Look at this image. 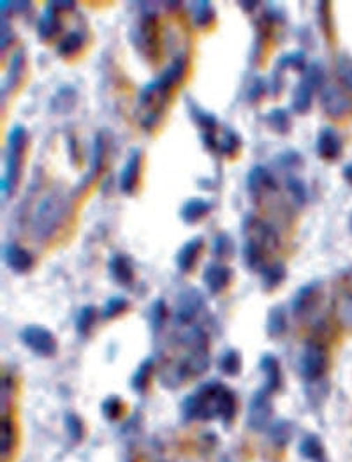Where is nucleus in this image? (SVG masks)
Returning <instances> with one entry per match:
<instances>
[{"label":"nucleus","mask_w":352,"mask_h":462,"mask_svg":"<svg viewBox=\"0 0 352 462\" xmlns=\"http://www.w3.org/2000/svg\"><path fill=\"white\" fill-rule=\"evenodd\" d=\"M236 401L233 392L222 383L210 381L183 401V417L187 420H211L220 418L229 424L234 417Z\"/></svg>","instance_id":"f257e3e1"},{"label":"nucleus","mask_w":352,"mask_h":462,"mask_svg":"<svg viewBox=\"0 0 352 462\" xmlns=\"http://www.w3.org/2000/svg\"><path fill=\"white\" fill-rule=\"evenodd\" d=\"M187 62L183 57H176L173 60L169 68L155 80V82L148 83L145 89L141 90L139 103L141 106H146V115L143 117L141 124L145 129H152L160 119V113H162L164 106H166L167 97H169L171 90L174 85H178L182 82L183 75H185Z\"/></svg>","instance_id":"f03ea898"},{"label":"nucleus","mask_w":352,"mask_h":462,"mask_svg":"<svg viewBox=\"0 0 352 462\" xmlns=\"http://www.w3.org/2000/svg\"><path fill=\"white\" fill-rule=\"evenodd\" d=\"M70 210V200L60 191H53L45 196L32 217V235L45 242L56 235V231L66 223Z\"/></svg>","instance_id":"7ed1b4c3"},{"label":"nucleus","mask_w":352,"mask_h":462,"mask_svg":"<svg viewBox=\"0 0 352 462\" xmlns=\"http://www.w3.org/2000/svg\"><path fill=\"white\" fill-rule=\"evenodd\" d=\"M26 145V131L23 126H15L9 131L6 149V175L2 179V193L11 194L20 179L23 150Z\"/></svg>","instance_id":"20e7f679"},{"label":"nucleus","mask_w":352,"mask_h":462,"mask_svg":"<svg viewBox=\"0 0 352 462\" xmlns=\"http://www.w3.org/2000/svg\"><path fill=\"white\" fill-rule=\"evenodd\" d=\"M132 43L143 55L157 60L159 57V29H157V20L153 13H146L143 16L141 23L134 30Z\"/></svg>","instance_id":"39448f33"},{"label":"nucleus","mask_w":352,"mask_h":462,"mask_svg":"<svg viewBox=\"0 0 352 462\" xmlns=\"http://www.w3.org/2000/svg\"><path fill=\"white\" fill-rule=\"evenodd\" d=\"M298 367H300L301 378L307 381L321 380L328 369V355L324 348L317 343H308L301 351Z\"/></svg>","instance_id":"423d86ee"},{"label":"nucleus","mask_w":352,"mask_h":462,"mask_svg":"<svg viewBox=\"0 0 352 462\" xmlns=\"http://www.w3.org/2000/svg\"><path fill=\"white\" fill-rule=\"evenodd\" d=\"M324 82V71L321 66L314 64L305 71V78L301 80L300 85L294 90V99H293V108L294 112L305 113L310 110L312 106V96L317 89L323 87Z\"/></svg>","instance_id":"0eeeda50"},{"label":"nucleus","mask_w":352,"mask_h":462,"mask_svg":"<svg viewBox=\"0 0 352 462\" xmlns=\"http://www.w3.org/2000/svg\"><path fill=\"white\" fill-rule=\"evenodd\" d=\"M22 341L33 353L41 355V357H53L56 353V341L53 334L38 325L26 327L22 332Z\"/></svg>","instance_id":"6e6552de"},{"label":"nucleus","mask_w":352,"mask_h":462,"mask_svg":"<svg viewBox=\"0 0 352 462\" xmlns=\"http://www.w3.org/2000/svg\"><path fill=\"white\" fill-rule=\"evenodd\" d=\"M204 306L203 295L196 290V288H189V290L182 291L178 297V302H176V313L174 318L180 325H185L189 321H192L197 316L201 309Z\"/></svg>","instance_id":"1a4fd4ad"},{"label":"nucleus","mask_w":352,"mask_h":462,"mask_svg":"<svg viewBox=\"0 0 352 462\" xmlns=\"http://www.w3.org/2000/svg\"><path fill=\"white\" fill-rule=\"evenodd\" d=\"M321 105H323L324 112L331 117H344L345 113H349L352 110V101L342 92L338 87L328 85L324 87L323 92H321Z\"/></svg>","instance_id":"9d476101"},{"label":"nucleus","mask_w":352,"mask_h":462,"mask_svg":"<svg viewBox=\"0 0 352 462\" xmlns=\"http://www.w3.org/2000/svg\"><path fill=\"white\" fill-rule=\"evenodd\" d=\"M245 230L249 233L250 242L257 244L261 249L271 251L278 244V237L273 228L256 217H249V221L245 223Z\"/></svg>","instance_id":"9b49d317"},{"label":"nucleus","mask_w":352,"mask_h":462,"mask_svg":"<svg viewBox=\"0 0 352 462\" xmlns=\"http://www.w3.org/2000/svg\"><path fill=\"white\" fill-rule=\"evenodd\" d=\"M271 418V401L268 390L257 392L249 404V425L261 431L268 425Z\"/></svg>","instance_id":"f8f14e48"},{"label":"nucleus","mask_w":352,"mask_h":462,"mask_svg":"<svg viewBox=\"0 0 352 462\" xmlns=\"http://www.w3.org/2000/svg\"><path fill=\"white\" fill-rule=\"evenodd\" d=\"M4 261L8 263L9 269L18 274L29 272L33 267L32 254L23 249V247L16 246V244H8L4 247Z\"/></svg>","instance_id":"ddd939ff"},{"label":"nucleus","mask_w":352,"mask_h":462,"mask_svg":"<svg viewBox=\"0 0 352 462\" xmlns=\"http://www.w3.org/2000/svg\"><path fill=\"white\" fill-rule=\"evenodd\" d=\"M139 172H141V150H132L127 159L125 166H123L122 173H120V189L123 193H132L134 187H136L137 179H139Z\"/></svg>","instance_id":"4468645a"},{"label":"nucleus","mask_w":352,"mask_h":462,"mask_svg":"<svg viewBox=\"0 0 352 462\" xmlns=\"http://www.w3.org/2000/svg\"><path fill=\"white\" fill-rule=\"evenodd\" d=\"M342 152L340 136L335 133V129L326 127L317 136V154L326 161H335Z\"/></svg>","instance_id":"2eb2a0df"},{"label":"nucleus","mask_w":352,"mask_h":462,"mask_svg":"<svg viewBox=\"0 0 352 462\" xmlns=\"http://www.w3.org/2000/svg\"><path fill=\"white\" fill-rule=\"evenodd\" d=\"M204 283L211 293H220L231 283V270L220 263H211L204 270Z\"/></svg>","instance_id":"dca6fc26"},{"label":"nucleus","mask_w":352,"mask_h":462,"mask_svg":"<svg viewBox=\"0 0 352 462\" xmlns=\"http://www.w3.org/2000/svg\"><path fill=\"white\" fill-rule=\"evenodd\" d=\"M317 290H319V284L310 283L298 291L293 300V306H291V311H293L294 316H305V314L312 309V306L315 304V299H317Z\"/></svg>","instance_id":"f3484780"},{"label":"nucleus","mask_w":352,"mask_h":462,"mask_svg":"<svg viewBox=\"0 0 352 462\" xmlns=\"http://www.w3.org/2000/svg\"><path fill=\"white\" fill-rule=\"evenodd\" d=\"M247 187L252 194H261L264 191H273L277 189V182L271 177V173L268 172L263 166H256L252 172L249 173V179H247Z\"/></svg>","instance_id":"a211bd4d"},{"label":"nucleus","mask_w":352,"mask_h":462,"mask_svg":"<svg viewBox=\"0 0 352 462\" xmlns=\"http://www.w3.org/2000/svg\"><path fill=\"white\" fill-rule=\"evenodd\" d=\"M201 249H203V240H201V237H194V239H190L189 242L180 249L178 256H176V263H178V269L182 270V272L192 270Z\"/></svg>","instance_id":"6ab92c4d"},{"label":"nucleus","mask_w":352,"mask_h":462,"mask_svg":"<svg viewBox=\"0 0 352 462\" xmlns=\"http://www.w3.org/2000/svg\"><path fill=\"white\" fill-rule=\"evenodd\" d=\"M59 13H60L59 9L52 8V6L48 4V9H46L45 15H43L41 20H39L38 34H39V38L45 39V41H49V39H53L60 32Z\"/></svg>","instance_id":"aec40b11"},{"label":"nucleus","mask_w":352,"mask_h":462,"mask_svg":"<svg viewBox=\"0 0 352 462\" xmlns=\"http://www.w3.org/2000/svg\"><path fill=\"white\" fill-rule=\"evenodd\" d=\"M104 152H106V143H104L102 136L99 135V136H95V142H93V147H92V163H90V172L86 173L85 179L82 180V187H79V191L85 189V187L89 186L93 179H95L97 173L100 172V168H102V163H104Z\"/></svg>","instance_id":"412c9836"},{"label":"nucleus","mask_w":352,"mask_h":462,"mask_svg":"<svg viewBox=\"0 0 352 462\" xmlns=\"http://www.w3.org/2000/svg\"><path fill=\"white\" fill-rule=\"evenodd\" d=\"M109 270H112L113 277L118 281L120 284H130V281L134 279V270L132 263L127 256L123 254H115L109 261Z\"/></svg>","instance_id":"4be33fe9"},{"label":"nucleus","mask_w":352,"mask_h":462,"mask_svg":"<svg viewBox=\"0 0 352 462\" xmlns=\"http://www.w3.org/2000/svg\"><path fill=\"white\" fill-rule=\"evenodd\" d=\"M23 66H25V57H23L22 52H18L15 57H13L8 76H6L4 83H2V97H6V94H9L16 85H18L20 80H22Z\"/></svg>","instance_id":"5701e85b"},{"label":"nucleus","mask_w":352,"mask_h":462,"mask_svg":"<svg viewBox=\"0 0 352 462\" xmlns=\"http://www.w3.org/2000/svg\"><path fill=\"white\" fill-rule=\"evenodd\" d=\"M261 369L266 374V388L264 390L275 392L280 387V367H278V360L271 355H264L261 358Z\"/></svg>","instance_id":"b1692460"},{"label":"nucleus","mask_w":352,"mask_h":462,"mask_svg":"<svg viewBox=\"0 0 352 462\" xmlns=\"http://www.w3.org/2000/svg\"><path fill=\"white\" fill-rule=\"evenodd\" d=\"M208 212H210V203L204 202V200H199V198H192V200H189V202L182 207L180 216H182V219L185 221V223L192 224L196 223V221H199L201 217L206 216Z\"/></svg>","instance_id":"393cba45"},{"label":"nucleus","mask_w":352,"mask_h":462,"mask_svg":"<svg viewBox=\"0 0 352 462\" xmlns=\"http://www.w3.org/2000/svg\"><path fill=\"white\" fill-rule=\"evenodd\" d=\"M264 253H266V251L261 249L257 244L247 240V242H245V246H243L245 265L249 267L250 270H259V272H261V270L266 267V265H264Z\"/></svg>","instance_id":"a878e982"},{"label":"nucleus","mask_w":352,"mask_h":462,"mask_svg":"<svg viewBox=\"0 0 352 462\" xmlns=\"http://www.w3.org/2000/svg\"><path fill=\"white\" fill-rule=\"evenodd\" d=\"M192 20L197 27L204 29L215 20V9L208 0H201V2H192Z\"/></svg>","instance_id":"bb28decb"},{"label":"nucleus","mask_w":352,"mask_h":462,"mask_svg":"<svg viewBox=\"0 0 352 462\" xmlns=\"http://www.w3.org/2000/svg\"><path fill=\"white\" fill-rule=\"evenodd\" d=\"M83 45H85V39H83V36L79 34V32H69V34L63 36L62 41L56 45V52L62 57L76 55V53L83 48Z\"/></svg>","instance_id":"cd10ccee"},{"label":"nucleus","mask_w":352,"mask_h":462,"mask_svg":"<svg viewBox=\"0 0 352 462\" xmlns=\"http://www.w3.org/2000/svg\"><path fill=\"white\" fill-rule=\"evenodd\" d=\"M300 450L308 461L314 462H326V454H324V447L315 436H307L300 445Z\"/></svg>","instance_id":"c85d7f7f"},{"label":"nucleus","mask_w":352,"mask_h":462,"mask_svg":"<svg viewBox=\"0 0 352 462\" xmlns=\"http://www.w3.org/2000/svg\"><path fill=\"white\" fill-rule=\"evenodd\" d=\"M266 328H268V334H270L271 337H278L286 332V328H287L286 311L282 309V307H273L270 313V316H268Z\"/></svg>","instance_id":"c756f323"},{"label":"nucleus","mask_w":352,"mask_h":462,"mask_svg":"<svg viewBox=\"0 0 352 462\" xmlns=\"http://www.w3.org/2000/svg\"><path fill=\"white\" fill-rule=\"evenodd\" d=\"M261 272H263V284L266 290L277 288L284 281V277H286V269H284L282 263H273V265L264 267Z\"/></svg>","instance_id":"7c9ffc66"},{"label":"nucleus","mask_w":352,"mask_h":462,"mask_svg":"<svg viewBox=\"0 0 352 462\" xmlns=\"http://www.w3.org/2000/svg\"><path fill=\"white\" fill-rule=\"evenodd\" d=\"M268 124L271 126V129H275L280 135H286L287 131L291 129V119L287 115L286 110H271L266 117Z\"/></svg>","instance_id":"2f4dec72"},{"label":"nucleus","mask_w":352,"mask_h":462,"mask_svg":"<svg viewBox=\"0 0 352 462\" xmlns=\"http://www.w3.org/2000/svg\"><path fill=\"white\" fill-rule=\"evenodd\" d=\"M152 367H153V360L152 358H148V360H145L143 364L139 366V369L134 373L132 376V388L137 392H145L146 385H148V380H150V373H152Z\"/></svg>","instance_id":"473e14b6"},{"label":"nucleus","mask_w":352,"mask_h":462,"mask_svg":"<svg viewBox=\"0 0 352 462\" xmlns=\"http://www.w3.org/2000/svg\"><path fill=\"white\" fill-rule=\"evenodd\" d=\"M220 369L227 374V376H236L241 371V357L236 350H229L224 353L220 358Z\"/></svg>","instance_id":"72a5a7b5"},{"label":"nucleus","mask_w":352,"mask_h":462,"mask_svg":"<svg viewBox=\"0 0 352 462\" xmlns=\"http://www.w3.org/2000/svg\"><path fill=\"white\" fill-rule=\"evenodd\" d=\"M337 314L338 320L342 321V325L352 328V295L345 293L340 295L337 300Z\"/></svg>","instance_id":"f704fd0d"},{"label":"nucleus","mask_w":352,"mask_h":462,"mask_svg":"<svg viewBox=\"0 0 352 462\" xmlns=\"http://www.w3.org/2000/svg\"><path fill=\"white\" fill-rule=\"evenodd\" d=\"M337 75L345 89L352 92V57L340 55L337 60Z\"/></svg>","instance_id":"c9c22d12"},{"label":"nucleus","mask_w":352,"mask_h":462,"mask_svg":"<svg viewBox=\"0 0 352 462\" xmlns=\"http://www.w3.org/2000/svg\"><path fill=\"white\" fill-rule=\"evenodd\" d=\"M240 136H238L233 129H224V135L222 138L219 140V147H217V149L222 154H226V156H233V154L240 149Z\"/></svg>","instance_id":"e433bc0d"},{"label":"nucleus","mask_w":352,"mask_h":462,"mask_svg":"<svg viewBox=\"0 0 352 462\" xmlns=\"http://www.w3.org/2000/svg\"><path fill=\"white\" fill-rule=\"evenodd\" d=\"M271 441L278 447H284V445L289 443L291 440V425L287 422H275V425L270 431Z\"/></svg>","instance_id":"4c0bfd02"},{"label":"nucleus","mask_w":352,"mask_h":462,"mask_svg":"<svg viewBox=\"0 0 352 462\" xmlns=\"http://www.w3.org/2000/svg\"><path fill=\"white\" fill-rule=\"evenodd\" d=\"M13 443H15V431H13L11 420L4 418L2 420V431H0V452H2V457L11 452Z\"/></svg>","instance_id":"58836bf2"},{"label":"nucleus","mask_w":352,"mask_h":462,"mask_svg":"<svg viewBox=\"0 0 352 462\" xmlns=\"http://www.w3.org/2000/svg\"><path fill=\"white\" fill-rule=\"evenodd\" d=\"M93 320H95V309L92 306H86L79 311L78 318H76V330H78L82 336H86L89 330L92 328Z\"/></svg>","instance_id":"ea45409f"},{"label":"nucleus","mask_w":352,"mask_h":462,"mask_svg":"<svg viewBox=\"0 0 352 462\" xmlns=\"http://www.w3.org/2000/svg\"><path fill=\"white\" fill-rule=\"evenodd\" d=\"M284 68H294L298 71H303L305 69V53L301 52H294V53H287V55L282 57L278 60V69L284 71Z\"/></svg>","instance_id":"a19ab883"},{"label":"nucleus","mask_w":352,"mask_h":462,"mask_svg":"<svg viewBox=\"0 0 352 462\" xmlns=\"http://www.w3.org/2000/svg\"><path fill=\"white\" fill-rule=\"evenodd\" d=\"M233 242H231V239L226 233H220L213 240V254L217 258H229L231 253H233Z\"/></svg>","instance_id":"79ce46f5"},{"label":"nucleus","mask_w":352,"mask_h":462,"mask_svg":"<svg viewBox=\"0 0 352 462\" xmlns=\"http://www.w3.org/2000/svg\"><path fill=\"white\" fill-rule=\"evenodd\" d=\"M192 117H194V120H196V122L203 127L204 133H215L217 126H219L215 117L210 115V113H206V112H201V110L194 108V106H192Z\"/></svg>","instance_id":"37998d69"},{"label":"nucleus","mask_w":352,"mask_h":462,"mask_svg":"<svg viewBox=\"0 0 352 462\" xmlns=\"http://www.w3.org/2000/svg\"><path fill=\"white\" fill-rule=\"evenodd\" d=\"M67 97H69V99L70 97H76V92L70 89V87H63V89H60L59 92L55 94V97H53V101H52L53 110H56V112H60V113L69 112L70 108L66 105Z\"/></svg>","instance_id":"c03bdc74"},{"label":"nucleus","mask_w":352,"mask_h":462,"mask_svg":"<svg viewBox=\"0 0 352 462\" xmlns=\"http://www.w3.org/2000/svg\"><path fill=\"white\" fill-rule=\"evenodd\" d=\"M122 413V401L118 397H109V399L104 401L102 404V415L108 420H116Z\"/></svg>","instance_id":"a18cd8bd"},{"label":"nucleus","mask_w":352,"mask_h":462,"mask_svg":"<svg viewBox=\"0 0 352 462\" xmlns=\"http://www.w3.org/2000/svg\"><path fill=\"white\" fill-rule=\"evenodd\" d=\"M125 307H127V300L123 299V297H115V299H109L108 302H106V306H104L102 316L113 318V316H116V314L122 313Z\"/></svg>","instance_id":"49530a36"},{"label":"nucleus","mask_w":352,"mask_h":462,"mask_svg":"<svg viewBox=\"0 0 352 462\" xmlns=\"http://www.w3.org/2000/svg\"><path fill=\"white\" fill-rule=\"evenodd\" d=\"M164 320H166V304L164 300H157L150 309V323L157 330L164 323Z\"/></svg>","instance_id":"de8ad7c7"},{"label":"nucleus","mask_w":352,"mask_h":462,"mask_svg":"<svg viewBox=\"0 0 352 462\" xmlns=\"http://www.w3.org/2000/svg\"><path fill=\"white\" fill-rule=\"evenodd\" d=\"M66 427L67 431H69V436L72 438V440H82L83 436V425H82V420H79L76 415H67L66 417Z\"/></svg>","instance_id":"09e8293b"},{"label":"nucleus","mask_w":352,"mask_h":462,"mask_svg":"<svg viewBox=\"0 0 352 462\" xmlns=\"http://www.w3.org/2000/svg\"><path fill=\"white\" fill-rule=\"evenodd\" d=\"M287 189L291 191V194L294 196V200H296L298 203H305V200H307V189H305L303 182L298 179H289L287 180Z\"/></svg>","instance_id":"8fccbe9b"},{"label":"nucleus","mask_w":352,"mask_h":462,"mask_svg":"<svg viewBox=\"0 0 352 462\" xmlns=\"http://www.w3.org/2000/svg\"><path fill=\"white\" fill-rule=\"evenodd\" d=\"M264 87H266V83H264L261 78H257L256 82H254L252 89H250V94H249V96H250V101H256V99H259V97L263 96Z\"/></svg>","instance_id":"3c124183"},{"label":"nucleus","mask_w":352,"mask_h":462,"mask_svg":"<svg viewBox=\"0 0 352 462\" xmlns=\"http://www.w3.org/2000/svg\"><path fill=\"white\" fill-rule=\"evenodd\" d=\"M11 43V29H9V23H6V16H2V52L9 46Z\"/></svg>","instance_id":"603ef678"},{"label":"nucleus","mask_w":352,"mask_h":462,"mask_svg":"<svg viewBox=\"0 0 352 462\" xmlns=\"http://www.w3.org/2000/svg\"><path fill=\"white\" fill-rule=\"evenodd\" d=\"M49 6L55 9H72L75 2H49Z\"/></svg>","instance_id":"864d4df0"},{"label":"nucleus","mask_w":352,"mask_h":462,"mask_svg":"<svg viewBox=\"0 0 352 462\" xmlns=\"http://www.w3.org/2000/svg\"><path fill=\"white\" fill-rule=\"evenodd\" d=\"M344 177L352 184V163L347 164V166L344 168Z\"/></svg>","instance_id":"5fc2aeb1"},{"label":"nucleus","mask_w":352,"mask_h":462,"mask_svg":"<svg viewBox=\"0 0 352 462\" xmlns=\"http://www.w3.org/2000/svg\"><path fill=\"white\" fill-rule=\"evenodd\" d=\"M240 6L243 9H254L257 8V2H240Z\"/></svg>","instance_id":"6e6d98bb"},{"label":"nucleus","mask_w":352,"mask_h":462,"mask_svg":"<svg viewBox=\"0 0 352 462\" xmlns=\"http://www.w3.org/2000/svg\"><path fill=\"white\" fill-rule=\"evenodd\" d=\"M349 279H351V283H352V269L349 270Z\"/></svg>","instance_id":"4d7b16f0"}]
</instances>
